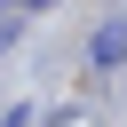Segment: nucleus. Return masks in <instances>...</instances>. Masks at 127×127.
I'll return each mask as SVG.
<instances>
[{
  "instance_id": "f257e3e1",
  "label": "nucleus",
  "mask_w": 127,
  "mask_h": 127,
  "mask_svg": "<svg viewBox=\"0 0 127 127\" xmlns=\"http://www.w3.org/2000/svg\"><path fill=\"white\" fill-rule=\"evenodd\" d=\"M87 56H95V71H119V56H127V16H119V24H103Z\"/></svg>"
},
{
  "instance_id": "f03ea898",
  "label": "nucleus",
  "mask_w": 127,
  "mask_h": 127,
  "mask_svg": "<svg viewBox=\"0 0 127 127\" xmlns=\"http://www.w3.org/2000/svg\"><path fill=\"white\" fill-rule=\"evenodd\" d=\"M24 8H48V0H24Z\"/></svg>"
}]
</instances>
